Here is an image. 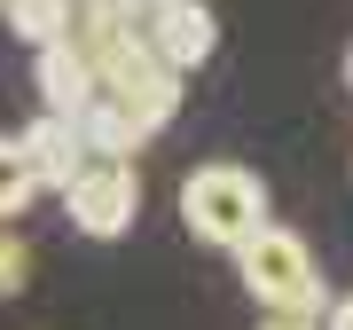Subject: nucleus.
I'll use <instances>...</instances> for the list:
<instances>
[{
  "instance_id": "1",
  "label": "nucleus",
  "mask_w": 353,
  "mask_h": 330,
  "mask_svg": "<svg viewBox=\"0 0 353 330\" xmlns=\"http://www.w3.org/2000/svg\"><path fill=\"white\" fill-rule=\"evenodd\" d=\"M236 267H243V291H252L275 322H322L330 291H322V267H314L299 229H275V220H267V229L236 252Z\"/></svg>"
},
{
  "instance_id": "10",
  "label": "nucleus",
  "mask_w": 353,
  "mask_h": 330,
  "mask_svg": "<svg viewBox=\"0 0 353 330\" xmlns=\"http://www.w3.org/2000/svg\"><path fill=\"white\" fill-rule=\"evenodd\" d=\"M24 283H32V244L16 229H0V299H16Z\"/></svg>"
},
{
  "instance_id": "2",
  "label": "nucleus",
  "mask_w": 353,
  "mask_h": 330,
  "mask_svg": "<svg viewBox=\"0 0 353 330\" xmlns=\"http://www.w3.org/2000/svg\"><path fill=\"white\" fill-rule=\"evenodd\" d=\"M181 220H189L196 244H220V252H243L259 229H267V189L252 165L236 157H212L181 181Z\"/></svg>"
},
{
  "instance_id": "11",
  "label": "nucleus",
  "mask_w": 353,
  "mask_h": 330,
  "mask_svg": "<svg viewBox=\"0 0 353 330\" xmlns=\"http://www.w3.org/2000/svg\"><path fill=\"white\" fill-rule=\"evenodd\" d=\"M322 330H353V291H345V299H330V322H322Z\"/></svg>"
},
{
  "instance_id": "9",
  "label": "nucleus",
  "mask_w": 353,
  "mask_h": 330,
  "mask_svg": "<svg viewBox=\"0 0 353 330\" xmlns=\"http://www.w3.org/2000/svg\"><path fill=\"white\" fill-rule=\"evenodd\" d=\"M39 197V181H32V165L24 150H16V134H0V229H16V213Z\"/></svg>"
},
{
  "instance_id": "6",
  "label": "nucleus",
  "mask_w": 353,
  "mask_h": 330,
  "mask_svg": "<svg viewBox=\"0 0 353 330\" xmlns=\"http://www.w3.org/2000/svg\"><path fill=\"white\" fill-rule=\"evenodd\" d=\"M32 79H39V110H48V118H79V110L94 102V71H87V55H79L71 39H55V48H39Z\"/></svg>"
},
{
  "instance_id": "5",
  "label": "nucleus",
  "mask_w": 353,
  "mask_h": 330,
  "mask_svg": "<svg viewBox=\"0 0 353 330\" xmlns=\"http://www.w3.org/2000/svg\"><path fill=\"white\" fill-rule=\"evenodd\" d=\"M16 150H24L32 181H39V189H55V197H63V189H71V173L87 165V142H79V126H71V118H48V110H39L24 134H16Z\"/></svg>"
},
{
  "instance_id": "8",
  "label": "nucleus",
  "mask_w": 353,
  "mask_h": 330,
  "mask_svg": "<svg viewBox=\"0 0 353 330\" xmlns=\"http://www.w3.org/2000/svg\"><path fill=\"white\" fill-rule=\"evenodd\" d=\"M0 16H8V32L39 55V48H55V39H71L79 0H0Z\"/></svg>"
},
{
  "instance_id": "12",
  "label": "nucleus",
  "mask_w": 353,
  "mask_h": 330,
  "mask_svg": "<svg viewBox=\"0 0 353 330\" xmlns=\"http://www.w3.org/2000/svg\"><path fill=\"white\" fill-rule=\"evenodd\" d=\"M267 330H322V322H267Z\"/></svg>"
},
{
  "instance_id": "4",
  "label": "nucleus",
  "mask_w": 353,
  "mask_h": 330,
  "mask_svg": "<svg viewBox=\"0 0 353 330\" xmlns=\"http://www.w3.org/2000/svg\"><path fill=\"white\" fill-rule=\"evenodd\" d=\"M63 204H71V220L87 236H126L134 229V213H141V173L134 165H102V157H87L71 173V189H63Z\"/></svg>"
},
{
  "instance_id": "3",
  "label": "nucleus",
  "mask_w": 353,
  "mask_h": 330,
  "mask_svg": "<svg viewBox=\"0 0 353 330\" xmlns=\"http://www.w3.org/2000/svg\"><path fill=\"white\" fill-rule=\"evenodd\" d=\"M134 24H141V48H150L173 79L204 71V64H212V48H220V24H212L204 0H141Z\"/></svg>"
},
{
  "instance_id": "13",
  "label": "nucleus",
  "mask_w": 353,
  "mask_h": 330,
  "mask_svg": "<svg viewBox=\"0 0 353 330\" xmlns=\"http://www.w3.org/2000/svg\"><path fill=\"white\" fill-rule=\"evenodd\" d=\"M345 87H353V48H345Z\"/></svg>"
},
{
  "instance_id": "14",
  "label": "nucleus",
  "mask_w": 353,
  "mask_h": 330,
  "mask_svg": "<svg viewBox=\"0 0 353 330\" xmlns=\"http://www.w3.org/2000/svg\"><path fill=\"white\" fill-rule=\"evenodd\" d=\"M118 8H141V0H118Z\"/></svg>"
},
{
  "instance_id": "7",
  "label": "nucleus",
  "mask_w": 353,
  "mask_h": 330,
  "mask_svg": "<svg viewBox=\"0 0 353 330\" xmlns=\"http://www.w3.org/2000/svg\"><path fill=\"white\" fill-rule=\"evenodd\" d=\"M71 126H79V142H87V157H102V165H134V150L150 142V134H141L126 110H110L102 95H94L79 118H71Z\"/></svg>"
}]
</instances>
